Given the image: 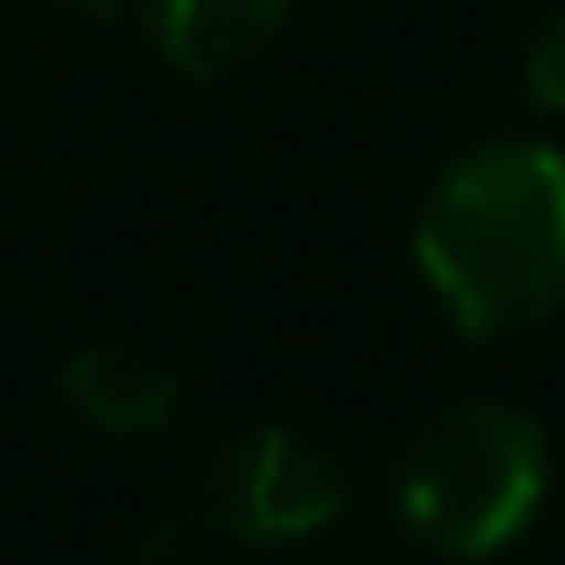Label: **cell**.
I'll return each mask as SVG.
<instances>
[{
    "instance_id": "1",
    "label": "cell",
    "mask_w": 565,
    "mask_h": 565,
    "mask_svg": "<svg viewBox=\"0 0 565 565\" xmlns=\"http://www.w3.org/2000/svg\"><path fill=\"white\" fill-rule=\"evenodd\" d=\"M415 265L466 337H523L565 301V151L487 143L429 186Z\"/></svg>"
},
{
    "instance_id": "2",
    "label": "cell",
    "mask_w": 565,
    "mask_h": 565,
    "mask_svg": "<svg viewBox=\"0 0 565 565\" xmlns=\"http://www.w3.org/2000/svg\"><path fill=\"white\" fill-rule=\"evenodd\" d=\"M552 451L537 415L509 401H451L423 415L394 458L401 523L437 558H494L537 523Z\"/></svg>"
},
{
    "instance_id": "3",
    "label": "cell",
    "mask_w": 565,
    "mask_h": 565,
    "mask_svg": "<svg viewBox=\"0 0 565 565\" xmlns=\"http://www.w3.org/2000/svg\"><path fill=\"white\" fill-rule=\"evenodd\" d=\"M344 466L330 444L287 423H250L215 444L201 472V523L230 544H301L337 523Z\"/></svg>"
},
{
    "instance_id": "4",
    "label": "cell",
    "mask_w": 565,
    "mask_h": 565,
    "mask_svg": "<svg viewBox=\"0 0 565 565\" xmlns=\"http://www.w3.org/2000/svg\"><path fill=\"white\" fill-rule=\"evenodd\" d=\"M57 394L86 429H108V437H143V429L172 423V408H180L172 365L137 337H86L57 373Z\"/></svg>"
},
{
    "instance_id": "5",
    "label": "cell",
    "mask_w": 565,
    "mask_h": 565,
    "mask_svg": "<svg viewBox=\"0 0 565 565\" xmlns=\"http://www.w3.org/2000/svg\"><path fill=\"white\" fill-rule=\"evenodd\" d=\"M151 43L186 79H230L258 65L287 29V0H143Z\"/></svg>"
},
{
    "instance_id": "6",
    "label": "cell",
    "mask_w": 565,
    "mask_h": 565,
    "mask_svg": "<svg viewBox=\"0 0 565 565\" xmlns=\"http://www.w3.org/2000/svg\"><path fill=\"white\" fill-rule=\"evenodd\" d=\"M523 86L544 115H565V0L544 8V22L530 29V51H523Z\"/></svg>"
},
{
    "instance_id": "7",
    "label": "cell",
    "mask_w": 565,
    "mask_h": 565,
    "mask_svg": "<svg viewBox=\"0 0 565 565\" xmlns=\"http://www.w3.org/2000/svg\"><path fill=\"white\" fill-rule=\"evenodd\" d=\"M72 8H79V14H108V0H72Z\"/></svg>"
}]
</instances>
